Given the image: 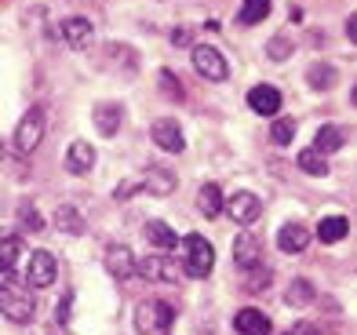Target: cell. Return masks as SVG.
<instances>
[{
  "instance_id": "cb8c5ba5",
  "label": "cell",
  "mask_w": 357,
  "mask_h": 335,
  "mask_svg": "<svg viewBox=\"0 0 357 335\" xmlns=\"http://www.w3.org/2000/svg\"><path fill=\"white\" fill-rule=\"evenodd\" d=\"M306 81H310V88H317V91H328V88H335L339 73H335V66H328V62H314V66L306 70Z\"/></svg>"
},
{
  "instance_id": "d590c367",
  "label": "cell",
  "mask_w": 357,
  "mask_h": 335,
  "mask_svg": "<svg viewBox=\"0 0 357 335\" xmlns=\"http://www.w3.org/2000/svg\"><path fill=\"white\" fill-rule=\"evenodd\" d=\"M284 335H296V332H291V328H288V332H284Z\"/></svg>"
},
{
  "instance_id": "6da1fadb",
  "label": "cell",
  "mask_w": 357,
  "mask_h": 335,
  "mask_svg": "<svg viewBox=\"0 0 357 335\" xmlns=\"http://www.w3.org/2000/svg\"><path fill=\"white\" fill-rule=\"evenodd\" d=\"M175 171H168V168H160V164H153V168H146L142 175H135V179H128V182H121L117 189H113V197L117 201H128L132 194H153V197H168L172 189H175Z\"/></svg>"
},
{
  "instance_id": "2e32d148",
  "label": "cell",
  "mask_w": 357,
  "mask_h": 335,
  "mask_svg": "<svg viewBox=\"0 0 357 335\" xmlns=\"http://www.w3.org/2000/svg\"><path fill=\"white\" fill-rule=\"evenodd\" d=\"M306 244H310V230H306L303 222H288V226H281V233H278V248L281 251L299 255V251H306Z\"/></svg>"
},
{
  "instance_id": "30bf717a",
  "label": "cell",
  "mask_w": 357,
  "mask_h": 335,
  "mask_svg": "<svg viewBox=\"0 0 357 335\" xmlns=\"http://www.w3.org/2000/svg\"><path fill=\"white\" fill-rule=\"evenodd\" d=\"M150 135H153V142H157V146L165 150V153H183V150H186V135H183V127H178L172 117L153 120Z\"/></svg>"
},
{
  "instance_id": "e575fe53",
  "label": "cell",
  "mask_w": 357,
  "mask_h": 335,
  "mask_svg": "<svg viewBox=\"0 0 357 335\" xmlns=\"http://www.w3.org/2000/svg\"><path fill=\"white\" fill-rule=\"evenodd\" d=\"M354 106H357V88H354Z\"/></svg>"
},
{
  "instance_id": "8992f818",
  "label": "cell",
  "mask_w": 357,
  "mask_h": 335,
  "mask_svg": "<svg viewBox=\"0 0 357 335\" xmlns=\"http://www.w3.org/2000/svg\"><path fill=\"white\" fill-rule=\"evenodd\" d=\"M55 277H59L55 255L44 251V248H37L33 255H29V263H26V281H29V288H52Z\"/></svg>"
},
{
  "instance_id": "8fae6325",
  "label": "cell",
  "mask_w": 357,
  "mask_h": 335,
  "mask_svg": "<svg viewBox=\"0 0 357 335\" xmlns=\"http://www.w3.org/2000/svg\"><path fill=\"white\" fill-rule=\"evenodd\" d=\"M59 33H62V40H66L70 47H88L91 44V37H95V26L84 19V15H70V19H62V26H59Z\"/></svg>"
},
{
  "instance_id": "7c38bea8",
  "label": "cell",
  "mask_w": 357,
  "mask_h": 335,
  "mask_svg": "<svg viewBox=\"0 0 357 335\" xmlns=\"http://www.w3.org/2000/svg\"><path fill=\"white\" fill-rule=\"evenodd\" d=\"M248 106H252V114H259V117H278L281 91L273 88V84H255V88L248 91Z\"/></svg>"
},
{
  "instance_id": "e0dca14e",
  "label": "cell",
  "mask_w": 357,
  "mask_h": 335,
  "mask_svg": "<svg viewBox=\"0 0 357 335\" xmlns=\"http://www.w3.org/2000/svg\"><path fill=\"white\" fill-rule=\"evenodd\" d=\"M66 168L73 175H88L95 168V146H91V142H84V139L73 142V146L66 150Z\"/></svg>"
},
{
  "instance_id": "4316f807",
  "label": "cell",
  "mask_w": 357,
  "mask_h": 335,
  "mask_svg": "<svg viewBox=\"0 0 357 335\" xmlns=\"http://www.w3.org/2000/svg\"><path fill=\"white\" fill-rule=\"evenodd\" d=\"M19 251H22V244H19V237H11V233H4L0 237V274H11V266H15V259H19Z\"/></svg>"
},
{
  "instance_id": "ac0fdd59",
  "label": "cell",
  "mask_w": 357,
  "mask_h": 335,
  "mask_svg": "<svg viewBox=\"0 0 357 335\" xmlns=\"http://www.w3.org/2000/svg\"><path fill=\"white\" fill-rule=\"evenodd\" d=\"M121 120H124V109L117 102H99L95 106V127H99V135H117Z\"/></svg>"
},
{
  "instance_id": "7402d4cb",
  "label": "cell",
  "mask_w": 357,
  "mask_h": 335,
  "mask_svg": "<svg viewBox=\"0 0 357 335\" xmlns=\"http://www.w3.org/2000/svg\"><path fill=\"white\" fill-rule=\"evenodd\" d=\"M314 299H317V292H314V284L306 281V277H296V281L288 284V292H284V302H288V306H296V310L310 306Z\"/></svg>"
},
{
  "instance_id": "ba28073f",
  "label": "cell",
  "mask_w": 357,
  "mask_h": 335,
  "mask_svg": "<svg viewBox=\"0 0 357 335\" xmlns=\"http://www.w3.org/2000/svg\"><path fill=\"white\" fill-rule=\"evenodd\" d=\"M135 274H142L146 281H160V284H175L178 277H183V270H178L175 259H168L165 251L157 255H146V259L135 266Z\"/></svg>"
},
{
  "instance_id": "836d02e7",
  "label": "cell",
  "mask_w": 357,
  "mask_h": 335,
  "mask_svg": "<svg viewBox=\"0 0 357 335\" xmlns=\"http://www.w3.org/2000/svg\"><path fill=\"white\" fill-rule=\"evenodd\" d=\"M347 37H350V44H357V11L347 19Z\"/></svg>"
},
{
  "instance_id": "603a6c76",
  "label": "cell",
  "mask_w": 357,
  "mask_h": 335,
  "mask_svg": "<svg viewBox=\"0 0 357 335\" xmlns=\"http://www.w3.org/2000/svg\"><path fill=\"white\" fill-rule=\"evenodd\" d=\"M146 241H150L157 251H172L178 241H175V230L168 222H146Z\"/></svg>"
},
{
  "instance_id": "277c9868",
  "label": "cell",
  "mask_w": 357,
  "mask_h": 335,
  "mask_svg": "<svg viewBox=\"0 0 357 335\" xmlns=\"http://www.w3.org/2000/svg\"><path fill=\"white\" fill-rule=\"evenodd\" d=\"M175 321V310L168 302H139L135 310V332L139 335H168Z\"/></svg>"
},
{
  "instance_id": "d6a6232c",
  "label": "cell",
  "mask_w": 357,
  "mask_h": 335,
  "mask_svg": "<svg viewBox=\"0 0 357 335\" xmlns=\"http://www.w3.org/2000/svg\"><path fill=\"white\" fill-rule=\"evenodd\" d=\"M190 37H193V33H190L186 26H178V29H172V44H190Z\"/></svg>"
},
{
  "instance_id": "ffe728a7",
  "label": "cell",
  "mask_w": 357,
  "mask_h": 335,
  "mask_svg": "<svg viewBox=\"0 0 357 335\" xmlns=\"http://www.w3.org/2000/svg\"><path fill=\"white\" fill-rule=\"evenodd\" d=\"M197 208L204 212V219H219V215H222V208H226V197H222V189H219L215 182H204V186H201Z\"/></svg>"
},
{
  "instance_id": "8d00e7d4",
  "label": "cell",
  "mask_w": 357,
  "mask_h": 335,
  "mask_svg": "<svg viewBox=\"0 0 357 335\" xmlns=\"http://www.w3.org/2000/svg\"><path fill=\"white\" fill-rule=\"evenodd\" d=\"M0 157H4V146H0Z\"/></svg>"
},
{
  "instance_id": "4fadbf2b",
  "label": "cell",
  "mask_w": 357,
  "mask_h": 335,
  "mask_svg": "<svg viewBox=\"0 0 357 335\" xmlns=\"http://www.w3.org/2000/svg\"><path fill=\"white\" fill-rule=\"evenodd\" d=\"M106 270H109V277H117V281H132V277H135L132 248H124V244H109V248H106Z\"/></svg>"
},
{
  "instance_id": "52a82bcc",
  "label": "cell",
  "mask_w": 357,
  "mask_h": 335,
  "mask_svg": "<svg viewBox=\"0 0 357 335\" xmlns=\"http://www.w3.org/2000/svg\"><path fill=\"white\" fill-rule=\"evenodd\" d=\"M40 139H44V109L33 106L15 127V146H19V153H33L40 146Z\"/></svg>"
},
{
  "instance_id": "f1b7e54d",
  "label": "cell",
  "mask_w": 357,
  "mask_h": 335,
  "mask_svg": "<svg viewBox=\"0 0 357 335\" xmlns=\"http://www.w3.org/2000/svg\"><path fill=\"white\" fill-rule=\"evenodd\" d=\"M55 222H59V226L66 230V233H80V230H84V226H80V212H77V208H70V204H62V208H59Z\"/></svg>"
},
{
  "instance_id": "9a60e30c",
  "label": "cell",
  "mask_w": 357,
  "mask_h": 335,
  "mask_svg": "<svg viewBox=\"0 0 357 335\" xmlns=\"http://www.w3.org/2000/svg\"><path fill=\"white\" fill-rule=\"evenodd\" d=\"M234 328L241 332V335H270L273 332V325H270V317L263 313V310H237V317H234Z\"/></svg>"
},
{
  "instance_id": "5b68a950",
  "label": "cell",
  "mask_w": 357,
  "mask_h": 335,
  "mask_svg": "<svg viewBox=\"0 0 357 335\" xmlns=\"http://www.w3.org/2000/svg\"><path fill=\"white\" fill-rule=\"evenodd\" d=\"M190 59H193V70H197L204 81H226L230 77V66H226V59L215 52L212 44H193V52H190Z\"/></svg>"
},
{
  "instance_id": "7a4b0ae2",
  "label": "cell",
  "mask_w": 357,
  "mask_h": 335,
  "mask_svg": "<svg viewBox=\"0 0 357 335\" xmlns=\"http://www.w3.org/2000/svg\"><path fill=\"white\" fill-rule=\"evenodd\" d=\"M0 313L15 325H29L37 317V302L29 295V288H22L15 281H4L0 284Z\"/></svg>"
},
{
  "instance_id": "d6986e66",
  "label": "cell",
  "mask_w": 357,
  "mask_h": 335,
  "mask_svg": "<svg viewBox=\"0 0 357 335\" xmlns=\"http://www.w3.org/2000/svg\"><path fill=\"white\" fill-rule=\"evenodd\" d=\"M343 142H347L343 127H335V124H321V127H317V135H314V150L328 157V153H335V150H343Z\"/></svg>"
},
{
  "instance_id": "f546056e",
  "label": "cell",
  "mask_w": 357,
  "mask_h": 335,
  "mask_svg": "<svg viewBox=\"0 0 357 335\" xmlns=\"http://www.w3.org/2000/svg\"><path fill=\"white\" fill-rule=\"evenodd\" d=\"M19 222H22V230H29V233L44 230V219H40V212L33 208V204H22V208H19Z\"/></svg>"
},
{
  "instance_id": "d4e9b609",
  "label": "cell",
  "mask_w": 357,
  "mask_h": 335,
  "mask_svg": "<svg viewBox=\"0 0 357 335\" xmlns=\"http://www.w3.org/2000/svg\"><path fill=\"white\" fill-rule=\"evenodd\" d=\"M266 15H270V0H245L237 11V19H241V26H255V22H263Z\"/></svg>"
},
{
  "instance_id": "484cf974",
  "label": "cell",
  "mask_w": 357,
  "mask_h": 335,
  "mask_svg": "<svg viewBox=\"0 0 357 335\" xmlns=\"http://www.w3.org/2000/svg\"><path fill=\"white\" fill-rule=\"evenodd\" d=\"M296 164H299L306 175H317V179H324V175H328V161H324V153H317L314 146H310V150H303Z\"/></svg>"
},
{
  "instance_id": "9c48e42d",
  "label": "cell",
  "mask_w": 357,
  "mask_h": 335,
  "mask_svg": "<svg viewBox=\"0 0 357 335\" xmlns=\"http://www.w3.org/2000/svg\"><path fill=\"white\" fill-rule=\"evenodd\" d=\"M226 215H230L234 222H241V226H248V222L259 219V212H263V201H259L255 194H248V189H237V194L226 197Z\"/></svg>"
},
{
  "instance_id": "1f68e13d",
  "label": "cell",
  "mask_w": 357,
  "mask_h": 335,
  "mask_svg": "<svg viewBox=\"0 0 357 335\" xmlns=\"http://www.w3.org/2000/svg\"><path fill=\"white\" fill-rule=\"evenodd\" d=\"M266 55H270L273 62H284V59L291 55V40H288V37H273V40L266 44Z\"/></svg>"
},
{
  "instance_id": "83f0119b",
  "label": "cell",
  "mask_w": 357,
  "mask_h": 335,
  "mask_svg": "<svg viewBox=\"0 0 357 335\" xmlns=\"http://www.w3.org/2000/svg\"><path fill=\"white\" fill-rule=\"evenodd\" d=\"M270 139L278 142V146H288V142L296 139V120H291V117H278L273 127H270Z\"/></svg>"
},
{
  "instance_id": "44dd1931",
  "label": "cell",
  "mask_w": 357,
  "mask_h": 335,
  "mask_svg": "<svg viewBox=\"0 0 357 335\" xmlns=\"http://www.w3.org/2000/svg\"><path fill=\"white\" fill-rule=\"evenodd\" d=\"M347 230H350V222L343 219V215H324L321 222H317V241H324V244H339L347 237Z\"/></svg>"
},
{
  "instance_id": "4dcf8cb0",
  "label": "cell",
  "mask_w": 357,
  "mask_h": 335,
  "mask_svg": "<svg viewBox=\"0 0 357 335\" xmlns=\"http://www.w3.org/2000/svg\"><path fill=\"white\" fill-rule=\"evenodd\" d=\"M160 91H165L168 99H175V102L186 95V91H183V84H178V77H175L172 70H160Z\"/></svg>"
},
{
  "instance_id": "5bb4252c",
  "label": "cell",
  "mask_w": 357,
  "mask_h": 335,
  "mask_svg": "<svg viewBox=\"0 0 357 335\" xmlns=\"http://www.w3.org/2000/svg\"><path fill=\"white\" fill-rule=\"evenodd\" d=\"M234 263L241 270H255L259 263H263V244H259L252 233H237V241H234Z\"/></svg>"
},
{
  "instance_id": "3957f363",
  "label": "cell",
  "mask_w": 357,
  "mask_h": 335,
  "mask_svg": "<svg viewBox=\"0 0 357 335\" xmlns=\"http://www.w3.org/2000/svg\"><path fill=\"white\" fill-rule=\"evenodd\" d=\"M183 270L190 277H208L215 270V248L201 233L183 237Z\"/></svg>"
}]
</instances>
